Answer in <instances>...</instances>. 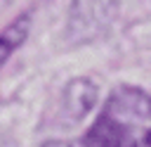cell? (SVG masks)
I'll return each mask as SVG.
<instances>
[{
    "label": "cell",
    "instance_id": "3",
    "mask_svg": "<svg viewBox=\"0 0 151 147\" xmlns=\"http://www.w3.org/2000/svg\"><path fill=\"white\" fill-rule=\"evenodd\" d=\"M28 28H31V14L24 12V14H19L9 26H5V28L0 31V66H2L5 59L26 40Z\"/></svg>",
    "mask_w": 151,
    "mask_h": 147
},
{
    "label": "cell",
    "instance_id": "4",
    "mask_svg": "<svg viewBox=\"0 0 151 147\" xmlns=\"http://www.w3.org/2000/svg\"><path fill=\"white\" fill-rule=\"evenodd\" d=\"M40 147H68L66 142H45V145H40Z\"/></svg>",
    "mask_w": 151,
    "mask_h": 147
},
{
    "label": "cell",
    "instance_id": "5",
    "mask_svg": "<svg viewBox=\"0 0 151 147\" xmlns=\"http://www.w3.org/2000/svg\"><path fill=\"white\" fill-rule=\"evenodd\" d=\"M0 147H7V145H0Z\"/></svg>",
    "mask_w": 151,
    "mask_h": 147
},
{
    "label": "cell",
    "instance_id": "1",
    "mask_svg": "<svg viewBox=\"0 0 151 147\" xmlns=\"http://www.w3.org/2000/svg\"><path fill=\"white\" fill-rule=\"evenodd\" d=\"M85 147H151V97L137 88H118L85 135Z\"/></svg>",
    "mask_w": 151,
    "mask_h": 147
},
{
    "label": "cell",
    "instance_id": "2",
    "mask_svg": "<svg viewBox=\"0 0 151 147\" xmlns=\"http://www.w3.org/2000/svg\"><path fill=\"white\" fill-rule=\"evenodd\" d=\"M97 104V85L90 78H73L61 95V109L71 121H80Z\"/></svg>",
    "mask_w": 151,
    "mask_h": 147
}]
</instances>
